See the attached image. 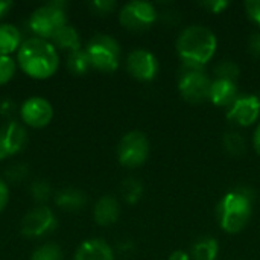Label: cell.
Here are the masks:
<instances>
[{"label": "cell", "mask_w": 260, "mask_h": 260, "mask_svg": "<svg viewBox=\"0 0 260 260\" xmlns=\"http://www.w3.org/2000/svg\"><path fill=\"white\" fill-rule=\"evenodd\" d=\"M93 215H94V221L102 227H108V225L116 224L117 219H119V215H120L119 201L114 197H110V195L102 197L96 203Z\"/></svg>", "instance_id": "cell-16"}, {"label": "cell", "mask_w": 260, "mask_h": 260, "mask_svg": "<svg viewBox=\"0 0 260 260\" xmlns=\"http://www.w3.org/2000/svg\"><path fill=\"white\" fill-rule=\"evenodd\" d=\"M219 245L215 238H200L190 251V260H216L218 259Z\"/></svg>", "instance_id": "cell-20"}, {"label": "cell", "mask_w": 260, "mask_h": 260, "mask_svg": "<svg viewBox=\"0 0 260 260\" xmlns=\"http://www.w3.org/2000/svg\"><path fill=\"white\" fill-rule=\"evenodd\" d=\"M55 203L59 209L67 210V212H76L81 210L85 203H87V197L84 192L78 190V189H72L67 187L61 192H58V195L55 197Z\"/></svg>", "instance_id": "cell-18"}, {"label": "cell", "mask_w": 260, "mask_h": 260, "mask_svg": "<svg viewBox=\"0 0 260 260\" xmlns=\"http://www.w3.org/2000/svg\"><path fill=\"white\" fill-rule=\"evenodd\" d=\"M253 146H254L256 152L260 155V123L257 125V128H256V131L253 134Z\"/></svg>", "instance_id": "cell-35"}, {"label": "cell", "mask_w": 260, "mask_h": 260, "mask_svg": "<svg viewBox=\"0 0 260 260\" xmlns=\"http://www.w3.org/2000/svg\"><path fill=\"white\" fill-rule=\"evenodd\" d=\"M238 85L233 81L215 79L212 81L209 101H212L216 107H232V104L238 99Z\"/></svg>", "instance_id": "cell-15"}, {"label": "cell", "mask_w": 260, "mask_h": 260, "mask_svg": "<svg viewBox=\"0 0 260 260\" xmlns=\"http://www.w3.org/2000/svg\"><path fill=\"white\" fill-rule=\"evenodd\" d=\"M253 213V195L250 189L241 187L230 190L222 197L216 207L219 227L230 233H241L250 222Z\"/></svg>", "instance_id": "cell-3"}, {"label": "cell", "mask_w": 260, "mask_h": 260, "mask_svg": "<svg viewBox=\"0 0 260 260\" xmlns=\"http://www.w3.org/2000/svg\"><path fill=\"white\" fill-rule=\"evenodd\" d=\"M67 69L73 73V75H84L91 69L90 59L87 56L85 50H76L69 53L67 58Z\"/></svg>", "instance_id": "cell-23"}, {"label": "cell", "mask_w": 260, "mask_h": 260, "mask_svg": "<svg viewBox=\"0 0 260 260\" xmlns=\"http://www.w3.org/2000/svg\"><path fill=\"white\" fill-rule=\"evenodd\" d=\"M12 6V3L11 2H8V0H0V18L9 11V8Z\"/></svg>", "instance_id": "cell-36"}, {"label": "cell", "mask_w": 260, "mask_h": 260, "mask_svg": "<svg viewBox=\"0 0 260 260\" xmlns=\"http://www.w3.org/2000/svg\"><path fill=\"white\" fill-rule=\"evenodd\" d=\"M67 24V15L64 11V2H50L35 9L29 17L30 30L38 38L52 40V37Z\"/></svg>", "instance_id": "cell-4"}, {"label": "cell", "mask_w": 260, "mask_h": 260, "mask_svg": "<svg viewBox=\"0 0 260 260\" xmlns=\"http://www.w3.org/2000/svg\"><path fill=\"white\" fill-rule=\"evenodd\" d=\"M52 44L55 46V49H62L67 50L69 53L81 50V38L79 34L76 32L75 27L66 24L64 27H61L53 37H52Z\"/></svg>", "instance_id": "cell-17"}, {"label": "cell", "mask_w": 260, "mask_h": 260, "mask_svg": "<svg viewBox=\"0 0 260 260\" xmlns=\"http://www.w3.org/2000/svg\"><path fill=\"white\" fill-rule=\"evenodd\" d=\"M85 52L93 69L110 73L119 67L120 46L111 35H107V34L94 35L88 41Z\"/></svg>", "instance_id": "cell-5"}, {"label": "cell", "mask_w": 260, "mask_h": 260, "mask_svg": "<svg viewBox=\"0 0 260 260\" xmlns=\"http://www.w3.org/2000/svg\"><path fill=\"white\" fill-rule=\"evenodd\" d=\"M8 203H9V189L8 184L3 180H0V213L5 210Z\"/></svg>", "instance_id": "cell-33"}, {"label": "cell", "mask_w": 260, "mask_h": 260, "mask_svg": "<svg viewBox=\"0 0 260 260\" xmlns=\"http://www.w3.org/2000/svg\"><path fill=\"white\" fill-rule=\"evenodd\" d=\"M26 145V129L18 122H8L0 129V160L20 152Z\"/></svg>", "instance_id": "cell-13"}, {"label": "cell", "mask_w": 260, "mask_h": 260, "mask_svg": "<svg viewBox=\"0 0 260 260\" xmlns=\"http://www.w3.org/2000/svg\"><path fill=\"white\" fill-rule=\"evenodd\" d=\"M222 145L224 149L232 155V157H241L247 152V142L244 136L238 131H229L222 137Z\"/></svg>", "instance_id": "cell-22"}, {"label": "cell", "mask_w": 260, "mask_h": 260, "mask_svg": "<svg viewBox=\"0 0 260 260\" xmlns=\"http://www.w3.org/2000/svg\"><path fill=\"white\" fill-rule=\"evenodd\" d=\"M245 11L248 17L260 26V0H248L245 2Z\"/></svg>", "instance_id": "cell-30"}, {"label": "cell", "mask_w": 260, "mask_h": 260, "mask_svg": "<svg viewBox=\"0 0 260 260\" xmlns=\"http://www.w3.org/2000/svg\"><path fill=\"white\" fill-rule=\"evenodd\" d=\"M149 155V140L140 131L126 133L117 145L119 163L125 168L134 169L142 166Z\"/></svg>", "instance_id": "cell-7"}, {"label": "cell", "mask_w": 260, "mask_h": 260, "mask_svg": "<svg viewBox=\"0 0 260 260\" xmlns=\"http://www.w3.org/2000/svg\"><path fill=\"white\" fill-rule=\"evenodd\" d=\"M248 52L254 58H260V32L251 34V37L248 38Z\"/></svg>", "instance_id": "cell-31"}, {"label": "cell", "mask_w": 260, "mask_h": 260, "mask_svg": "<svg viewBox=\"0 0 260 260\" xmlns=\"http://www.w3.org/2000/svg\"><path fill=\"white\" fill-rule=\"evenodd\" d=\"M212 79L203 67L183 64L178 75V91L184 101L190 104H201L209 99Z\"/></svg>", "instance_id": "cell-6"}, {"label": "cell", "mask_w": 260, "mask_h": 260, "mask_svg": "<svg viewBox=\"0 0 260 260\" xmlns=\"http://www.w3.org/2000/svg\"><path fill=\"white\" fill-rule=\"evenodd\" d=\"M30 260H64V256H62V250L59 248V245L53 242H47L38 247L32 253Z\"/></svg>", "instance_id": "cell-24"}, {"label": "cell", "mask_w": 260, "mask_h": 260, "mask_svg": "<svg viewBox=\"0 0 260 260\" xmlns=\"http://www.w3.org/2000/svg\"><path fill=\"white\" fill-rule=\"evenodd\" d=\"M260 116V101L256 94H239L227 111V119L239 126H250Z\"/></svg>", "instance_id": "cell-10"}, {"label": "cell", "mask_w": 260, "mask_h": 260, "mask_svg": "<svg viewBox=\"0 0 260 260\" xmlns=\"http://www.w3.org/2000/svg\"><path fill=\"white\" fill-rule=\"evenodd\" d=\"M75 260H114L113 248L104 239H87L75 253Z\"/></svg>", "instance_id": "cell-14"}, {"label": "cell", "mask_w": 260, "mask_h": 260, "mask_svg": "<svg viewBox=\"0 0 260 260\" xmlns=\"http://www.w3.org/2000/svg\"><path fill=\"white\" fill-rule=\"evenodd\" d=\"M158 18V11L149 2L133 0L126 3L120 12L119 20L123 27L129 30H146L149 29Z\"/></svg>", "instance_id": "cell-8"}, {"label": "cell", "mask_w": 260, "mask_h": 260, "mask_svg": "<svg viewBox=\"0 0 260 260\" xmlns=\"http://www.w3.org/2000/svg\"><path fill=\"white\" fill-rule=\"evenodd\" d=\"M203 6L207 8L210 12L218 14V12H221L222 9H225V8L229 6V2H225V0H212V2H210V0H209V2H204Z\"/></svg>", "instance_id": "cell-32"}, {"label": "cell", "mask_w": 260, "mask_h": 260, "mask_svg": "<svg viewBox=\"0 0 260 260\" xmlns=\"http://www.w3.org/2000/svg\"><path fill=\"white\" fill-rule=\"evenodd\" d=\"M120 193H122V198L125 200V203L136 204L140 201V198L143 195V184L139 178L128 177L120 184Z\"/></svg>", "instance_id": "cell-21"}, {"label": "cell", "mask_w": 260, "mask_h": 260, "mask_svg": "<svg viewBox=\"0 0 260 260\" xmlns=\"http://www.w3.org/2000/svg\"><path fill=\"white\" fill-rule=\"evenodd\" d=\"M21 46V32L14 24H0V55L9 56Z\"/></svg>", "instance_id": "cell-19"}, {"label": "cell", "mask_w": 260, "mask_h": 260, "mask_svg": "<svg viewBox=\"0 0 260 260\" xmlns=\"http://www.w3.org/2000/svg\"><path fill=\"white\" fill-rule=\"evenodd\" d=\"M30 195L35 201L43 203L50 197V186L46 180H37L30 184Z\"/></svg>", "instance_id": "cell-27"}, {"label": "cell", "mask_w": 260, "mask_h": 260, "mask_svg": "<svg viewBox=\"0 0 260 260\" xmlns=\"http://www.w3.org/2000/svg\"><path fill=\"white\" fill-rule=\"evenodd\" d=\"M126 69L137 81H152L158 72V61L149 50L136 49L126 58Z\"/></svg>", "instance_id": "cell-12"}, {"label": "cell", "mask_w": 260, "mask_h": 260, "mask_svg": "<svg viewBox=\"0 0 260 260\" xmlns=\"http://www.w3.org/2000/svg\"><path fill=\"white\" fill-rule=\"evenodd\" d=\"M17 61L20 69L34 79L50 78L59 66V56L55 46L38 37L27 38L21 43Z\"/></svg>", "instance_id": "cell-1"}, {"label": "cell", "mask_w": 260, "mask_h": 260, "mask_svg": "<svg viewBox=\"0 0 260 260\" xmlns=\"http://www.w3.org/2000/svg\"><path fill=\"white\" fill-rule=\"evenodd\" d=\"M15 61L11 56H2L0 55V85L9 82L15 73Z\"/></svg>", "instance_id": "cell-26"}, {"label": "cell", "mask_w": 260, "mask_h": 260, "mask_svg": "<svg viewBox=\"0 0 260 260\" xmlns=\"http://www.w3.org/2000/svg\"><path fill=\"white\" fill-rule=\"evenodd\" d=\"M168 260H190V254L186 253V251H183V250H177V251H174L169 256Z\"/></svg>", "instance_id": "cell-34"}, {"label": "cell", "mask_w": 260, "mask_h": 260, "mask_svg": "<svg viewBox=\"0 0 260 260\" xmlns=\"http://www.w3.org/2000/svg\"><path fill=\"white\" fill-rule=\"evenodd\" d=\"M213 72H215L216 79H225V81L236 82L239 78V66L230 59H225V61H221L219 64H216Z\"/></svg>", "instance_id": "cell-25"}, {"label": "cell", "mask_w": 260, "mask_h": 260, "mask_svg": "<svg viewBox=\"0 0 260 260\" xmlns=\"http://www.w3.org/2000/svg\"><path fill=\"white\" fill-rule=\"evenodd\" d=\"M218 47L216 35L212 29L192 24L184 27L177 38V52L183 64L203 67L213 58Z\"/></svg>", "instance_id": "cell-2"}, {"label": "cell", "mask_w": 260, "mask_h": 260, "mask_svg": "<svg viewBox=\"0 0 260 260\" xmlns=\"http://www.w3.org/2000/svg\"><path fill=\"white\" fill-rule=\"evenodd\" d=\"M90 8L96 14L105 15V14H110L116 9V2H113V0H94L90 3Z\"/></svg>", "instance_id": "cell-29"}, {"label": "cell", "mask_w": 260, "mask_h": 260, "mask_svg": "<svg viewBox=\"0 0 260 260\" xmlns=\"http://www.w3.org/2000/svg\"><path fill=\"white\" fill-rule=\"evenodd\" d=\"M20 116L27 126L43 128L50 123L53 117V108L49 101L40 96H32L26 99L20 108Z\"/></svg>", "instance_id": "cell-11"}, {"label": "cell", "mask_w": 260, "mask_h": 260, "mask_svg": "<svg viewBox=\"0 0 260 260\" xmlns=\"http://www.w3.org/2000/svg\"><path fill=\"white\" fill-rule=\"evenodd\" d=\"M259 101H260V98H259Z\"/></svg>", "instance_id": "cell-37"}, {"label": "cell", "mask_w": 260, "mask_h": 260, "mask_svg": "<svg viewBox=\"0 0 260 260\" xmlns=\"http://www.w3.org/2000/svg\"><path fill=\"white\" fill-rule=\"evenodd\" d=\"M27 177V166L21 163H15L6 169V178L9 183H20Z\"/></svg>", "instance_id": "cell-28"}, {"label": "cell", "mask_w": 260, "mask_h": 260, "mask_svg": "<svg viewBox=\"0 0 260 260\" xmlns=\"http://www.w3.org/2000/svg\"><path fill=\"white\" fill-rule=\"evenodd\" d=\"M56 229V218L53 212L46 207L40 206L32 209L21 221V233L26 238L38 239L49 233H52Z\"/></svg>", "instance_id": "cell-9"}]
</instances>
